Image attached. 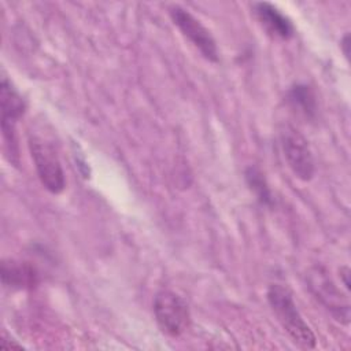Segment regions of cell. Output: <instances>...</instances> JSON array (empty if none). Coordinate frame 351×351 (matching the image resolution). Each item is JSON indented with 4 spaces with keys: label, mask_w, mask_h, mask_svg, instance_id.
<instances>
[{
    "label": "cell",
    "mask_w": 351,
    "mask_h": 351,
    "mask_svg": "<svg viewBox=\"0 0 351 351\" xmlns=\"http://www.w3.org/2000/svg\"><path fill=\"white\" fill-rule=\"evenodd\" d=\"M266 295L273 313L291 339L303 348H314L317 337L296 308L289 289L281 284H271Z\"/></svg>",
    "instance_id": "cell-1"
},
{
    "label": "cell",
    "mask_w": 351,
    "mask_h": 351,
    "mask_svg": "<svg viewBox=\"0 0 351 351\" xmlns=\"http://www.w3.org/2000/svg\"><path fill=\"white\" fill-rule=\"evenodd\" d=\"M154 314L159 329L170 337L181 336L191 325L188 303L170 289H162L155 295Z\"/></svg>",
    "instance_id": "cell-2"
},
{
    "label": "cell",
    "mask_w": 351,
    "mask_h": 351,
    "mask_svg": "<svg viewBox=\"0 0 351 351\" xmlns=\"http://www.w3.org/2000/svg\"><path fill=\"white\" fill-rule=\"evenodd\" d=\"M280 144L293 176L303 182L313 180L315 165L306 137L295 126L285 123L280 129Z\"/></svg>",
    "instance_id": "cell-3"
},
{
    "label": "cell",
    "mask_w": 351,
    "mask_h": 351,
    "mask_svg": "<svg viewBox=\"0 0 351 351\" xmlns=\"http://www.w3.org/2000/svg\"><path fill=\"white\" fill-rule=\"evenodd\" d=\"M0 110H1V132L4 143L8 147L11 162L18 165V138H16V123L26 111V101L16 88L5 77L1 78L0 85Z\"/></svg>",
    "instance_id": "cell-4"
},
{
    "label": "cell",
    "mask_w": 351,
    "mask_h": 351,
    "mask_svg": "<svg viewBox=\"0 0 351 351\" xmlns=\"http://www.w3.org/2000/svg\"><path fill=\"white\" fill-rule=\"evenodd\" d=\"M29 149L41 185L52 195L66 188V177L55 148L38 137L29 138Z\"/></svg>",
    "instance_id": "cell-5"
},
{
    "label": "cell",
    "mask_w": 351,
    "mask_h": 351,
    "mask_svg": "<svg viewBox=\"0 0 351 351\" xmlns=\"http://www.w3.org/2000/svg\"><path fill=\"white\" fill-rule=\"evenodd\" d=\"M307 284L315 299L341 324L350 322V303L336 287L322 266H314L307 273Z\"/></svg>",
    "instance_id": "cell-6"
},
{
    "label": "cell",
    "mask_w": 351,
    "mask_h": 351,
    "mask_svg": "<svg viewBox=\"0 0 351 351\" xmlns=\"http://www.w3.org/2000/svg\"><path fill=\"white\" fill-rule=\"evenodd\" d=\"M169 14L181 34L188 38L195 48L199 49L204 59L213 63L219 60L218 47L213 34L197 18H195L188 10L180 5H171L169 8Z\"/></svg>",
    "instance_id": "cell-7"
},
{
    "label": "cell",
    "mask_w": 351,
    "mask_h": 351,
    "mask_svg": "<svg viewBox=\"0 0 351 351\" xmlns=\"http://www.w3.org/2000/svg\"><path fill=\"white\" fill-rule=\"evenodd\" d=\"M254 12L263 29L273 37L289 40L295 36V26L292 21L276 5L266 1L255 3Z\"/></svg>",
    "instance_id": "cell-8"
},
{
    "label": "cell",
    "mask_w": 351,
    "mask_h": 351,
    "mask_svg": "<svg viewBox=\"0 0 351 351\" xmlns=\"http://www.w3.org/2000/svg\"><path fill=\"white\" fill-rule=\"evenodd\" d=\"M1 282L11 289H30L38 282V273L27 262L8 259L1 262Z\"/></svg>",
    "instance_id": "cell-9"
},
{
    "label": "cell",
    "mask_w": 351,
    "mask_h": 351,
    "mask_svg": "<svg viewBox=\"0 0 351 351\" xmlns=\"http://www.w3.org/2000/svg\"><path fill=\"white\" fill-rule=\"evenodd\" d=\"M287 100L292 110L307 119H314L317 114V97L314 90L306 84L293 85L288 93Z\"/></svg>",
    "instance_id": "cell-10"
},
{
    "label": "cell",
    "mask_w": 351,
    "mask_h": 351,
    "mask_svg": "<svg viewBox=\"0 0 351 351\" xmlns=\"http://www.w3.org/2000/svg\"><path fill=\"white\" fill-rule=\"evenodd\" d=\"M244 174H245L247 185L254 192L256 199L265 206H271L273 204V196H271V191H270V188L266 182V178H265L263 173L255 166H248L245 169Z\"/></svg>",
    "instance_id": "cell-11"
},
{
    "label": "cell",
    "mask_w": 351,
    "mask_h": 351,
    "mask_svg": "<svg viewBox=\"0 0 351 351\" xmlns=\"http://www.w3.org/2000/svg\"><path fill=\"white\" fill-rule=\"evenodd\" d=\"M1 348L4 350H10V348H16V350H22L23 347L21 344H18L16 341H10L8 339H5L4 336L1 337Z\"/></svg>",
    "instance_id": "cell-12"
},
{
    "label": "cell",
    "mask_w": 351,
    "mask_h": 351,
    "mask_svg": "<svg viewBox=\"0 0 351 351\" xmlns=\"http://www.w3.org/2000/svg\"><path fill=\"white\" fill-rule=\"evenodd\" d=\"M340 277L343 278V282H344L346 288L348 289V288H350V280H348V277H350V270H348V267H341V269H340Z\"/></svg>",
    "instance_id": "cell-13"
},
{
    "label": "cell",
    "mask_w": 351,
    "mask_h": 351,
    "mask_svg": "<svg viewBox=\"0 0 351 351\" xmlns=\"http://www.w3.org/2000/svg\"><path fill=\"white\" fill-rule=\"evenodd\" d=\"M350 36L348 34H346L344 37H343V40H341V44H340V47L343 48V52H344V55L348 58V53H350V51H348V47H350Z\"/></svg>",
    "instance_id": "cell-14"
}]
</instances>
